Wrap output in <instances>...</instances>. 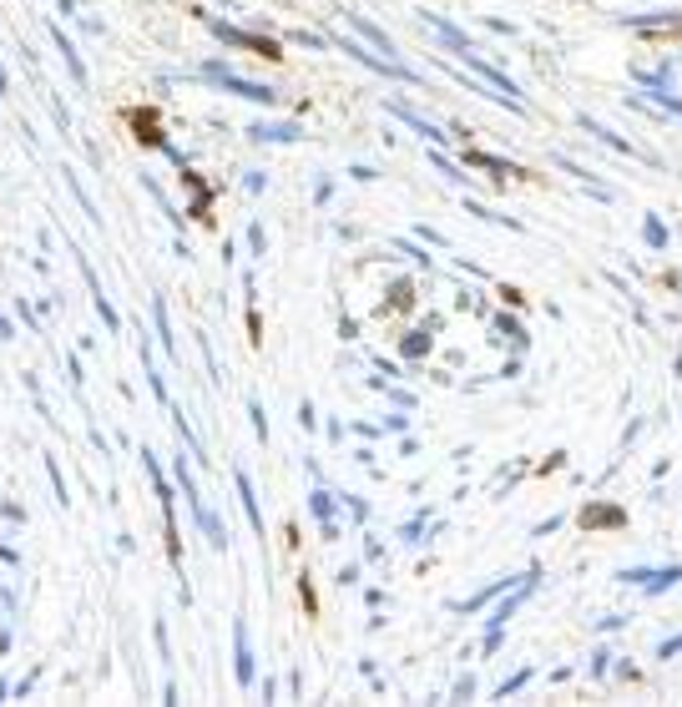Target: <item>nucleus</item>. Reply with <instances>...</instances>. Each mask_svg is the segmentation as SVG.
<instances>
[{
    "label": "nucleus",
    "mask_w": 682,
    "mask_h": 707,
    "mask_svg": "<svg viewBox=\"0 0 682 707\" xmlns=\"http://www.w3.org/2000/svg\"><path fill=\"white\" fill-rule=\"evenodd\" d=\"M349 26H354V31H359V36H364V41L379 51V56H389V51H394V46H389V36H384V31L369 21V16H349Z\"/></svg>",
    "instance_id": "obj_6"
},
{
    "label": "nucleus",
    "mask_w": 682,
    "mask_h": 707,
    "mask_svg": "<svg viewBox=\"0 0 682 707\" xmlns=\"http://www.w3.org/2000/svg\"><path fill=\"white\" fill-rule=\"evenodd\" d=\"M389 117H400V122H405L410 132H420V137H425V142H435V147H440V142H450V137H445V132H440L435 122H425L420 112H410L405 101H389Z\"/></svg>",
    "instance_id": "obj_3"
},
{
    "label": "nucleus",
    "mask_w": 682,
    "mask_h": 707,
    "mask_svg": "<svg viewBox=\"0 0 682 707\" xmlns=\"http://www.w3.org/2000/svg\"><path fill=\"white\" fill-rule=\"evenodd\" d=\"M470 162H475V167H485V172H500V177H510V172H516L510 162H500V157H490V152H470Z\"/></svg>",
    "instance_id": "obj_11"
},
{
    "label": "nucleus",
    "mask_w": 682,
    "mask_h": 707,
    "mask_svg": "<svg viewBox=\"0 0 682 707\" xmlns=\"http://www.w3.org/2000/svg\"><path fill=\"white\" fill-rule=\"evenodd\" d=\"M238 682H253V657H248V641H243V627H238Z\"/></svg>",
    "instance_id": "obj_13"
},
{
    "label": "nucleus",
    "mask_w": 682,
    "mask_h": 707,
    "mask_svg": "<svg viewBox=\"0 0 682 707\" xmlns=\"http://www.w3.org/2000/svg\"><path fill=\"white\" fill-rule=\"evenodd\" d=\"M0 339H11V323H6V318H0Z\"/></svg>",
    "instance_id": "obj_17"
},
{
    "label": "nucleus",
    "mask_w": 682,
    "mask_h": 707,
    "mask_svg": "<svg viewBox=\"0 0 682 707\" xmlns=\"http://www.w3.org/2000/svg\"><path fill=\"white\" fill-rule=\"evenodd\" d=\"M672 21H682V11H647V16H632V26H642V31H652V26H672Z\"/></svg>",
    "instance_id": "obj_10"
},
{
    "label": "nucleus",
    "mask_w": 682,
    "mask_h": 707,
    "mask_svg": "<svg viewBox=\"0 0 682 707\" xmlns=\"http://www.w3.org/2000/svg\"><path fill=\"white\" fill-rule=\"evenodd\" d=\"M0 91H6V66H0Z\"/></svg>",
    "instance_id": "obj_18"
},
{
    "label": "nucleus",
    "mask_w": 682,
    "mask_h": 707,
    "mask_svg": "<svg viewBox=\"0 0 682 707\" xmlns=\"http://www.w3.org/2000/svg\"><path fill=\"white\" fill-rule=\"evenodd\" d=\"M582 127H587V132H591V137H596L601 147H611V152H621V157H632V142H621V137H616L611 127H596L591 117H582Z\"/></svg>",
    "instance_id": "obj_8"
},
{
    "label": "nucleus",
    "mask_w": 682,
    "mask_h": 707,
    "mask_svg": "<svg viewBox=\"0 0 682 707\" xmlns=\"http://www.w3.org/2000/svg\"><path fill=\"white\" fill-rule=\"evenodd\" d=\"M420 16H425V26H430V31H435V36H440V41H445V46L455 51V56H465V51H470V41H465V31H455L450 21H440V16H430V11H420Z\"/></svg>",
    "instance_id": "obj_4"
},
{
    "label": "nucleus",
    "mask_w": 682,
    "mask_h": 707,
    "mask_svg": "<svg viewBox=\"0 0 682 707\" xmlns=\"http://www.w3.org/2000/svg\"><path fill=\"white\" fill-rule=\"evenodd\" d=\"M329 46H339L344 56H354L359 66H369V71H379V76H394V81H420L410 66H400V61H384V56H374V51H364L359 41H329Z\"/></svg>",
    "instance_id": "obj_2"
},
{
    "label": "nucleus",
    "mask_w": 682,
    "mask_h": 707,
    "mask_svg": "<svg viewBox=\"0 0 682 707\" xmlns=\"http://www.w3.org/2000/svg\"><path fill=\"white\" fill-rule=\"evenodd\" d=\"M314 515H319V520H329V515H334V501H329V496H324V491H319V496H314Z\"/></svg>",
    "instance_id": "obj_15"
},
{
    "label": "nucleus",
    "mask_w": 682,
    "mask_h": 707,
    "mask_svg": "<svg viewBox=\"0 0 682 707\" xmlns=\"http://www.w3.org/2000/svg\"><path fill=\"white\" fill-rule=\"evenodd\" d=\"M197 76H202V81H217L222 91H233V96H243V101H258V106H273V101H278V96H273L268 86H258V81H243V76L222 71V66H202Z\"/></svg>",
    "instance_id": "obj_1"
},
{
    "label": "nucleus",
    "mask_w": 682,
    "mask_h": 707,
    "mask_svg": "<svg viewBox=\"0 0 682 707\" xmlns=\"http://www.w3.org/2000/svg\"><path fill=\"white\" fill-rule=\"evenodd\" d=\"M51 41L61 46V56H66V66H71V76H76V81H86V71H81V61H76V46H71V41H66L61 31H56V26H51Z\"/></svg>",
    "instance_id": "obj_9"
},
{
    "label": "nucleus",
    "mask_w": 682,
    "mask_h": 707,
    "mask_svg": "<svg viewBox=\"0 0 682 707\" xmlns=\"http://www.w3.org/2000/svg\"><path fill=\"white\" fill-rule=\"evenodd\" d=\"M212 26V36L217 41H227V46H253V51H273L268 41H258V36H248V31H233V26H222V21H207Z\"/></svg>",
    "instance_id": "obj_5"
},
{
    "label": "nucleus",
    "mask_w": 682,
    "mask_h": 707,
    "mask_svg": "<svg viewBox=\"0 0 682 707\" xmlns=\"http://www.w3.org/2000/svg\"><path fill=\"white\" fill-rule=\"evenodd\" d=\"M430 162H435V167H440V172H445L450 182H465V172H460V167H455V162H450V157H440V152H430Z\"/></svg>",
    "instance_id": "obj_14"
},
{
    "label": "nucleus",
    "mask_w": 682,
    "mask_h": 707,
    "mask_svg": "<svg viewBox=\"0 0 682 707\" xmlns=\"http://www.w3.org/2000/svg\"><path fill=\"white\" fill-rule=\"evenodd\" d=\"M425 349H430L425 334H410V339H405V354H425Z\"/></svg>",
    "instance_id": "obj_16"
},
{
    "label": "nucleus",
    "mask_w": 682,
    "mask_h": 707,
    "mask_svg": "<svg viewBox=\"0 0 682 707\" xmlns=\"http://www.w3.org/2000/svg\"><path fill=\"white\" fill-rule=\"evenodd\" d=\"M253 137L258 142H299V127L294 122H263V127H253Z\"/></svg>",
    "instance_id": "obj_7"
},
{
    "label": "nucleus",
    "mask_w": 682,
    "mask_h": 707,
    "mask_svg": "<svg viewBox=\"0 0 682 707\" xmlns=\"http://www.w3.org/2000/svg\"><path fill=\"white\" fill-rule=\"evenodd\" d=\"M510 581H516V576H505V581H490V586H485L480 596H470V602H460V607H465V612H475V607H485V602H490V596H500V591H505Z\"/></svg>",
    "instance_id": "obj_12"
}]
</instances>
